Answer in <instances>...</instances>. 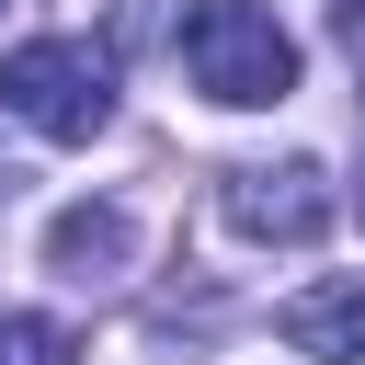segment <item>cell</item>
<instances>
[{
    "instance_id": "obj_1",
    "label": "cell",
    "mask_w": 365,
    "mask_h": 365,
    "mask_svg": "<svg viewBox=\"0 0 365 365\" xmlns=\"http://www.w3.org/2000/svg\"><path fill=\"white\" fill-rule=\"evenodd\" d=\"M182 68H194L205 103L251 114V103H285L297 91V34L274 11H251V0H194L182 11Z\"/></svg>"
},
{
    "instance_id": "obj_2",
    "label": "cell",
    "mask_w": 365,
    "mask_h": 365,
    "mask_svg": "<svg viewBox=\"0 0 365 365\" xmlns=\"http://www.w3.org/2000/svg\"><path fill=\"white\" fill-rule=\"evenodd\" d=\"M0 114H23V125L57 137V148H91V137L114 125V57L80 46V34H34V46L0 57Z\"/></svg>"
},
{
    "instance_id": "obj_3",
    "label": "cell",
    "mask_w": 365,
    "mask_h": 365,
    "mask_svg": "<svg viewBox=\"0 0 365 365\" xmlns=\"http://www.w3.org/2000/svg\"><path fill=\"white\" fill-rule=\"evenodd\" d=\"M228 228L240 240H319L331 228V171L319 160H251V171H228Z\"/></svg>"
},
{
    "instance_id": "obj_4",
    "label": "cell",
    "mask_w": 365,
    "mask_h": 365,
    "mask_svg": "<svg viewBox=\"0 0 365 365\" xmlns=\"http://www.w3.org/2000/svg\"><path fill=\"white\" fill-rule=\"evenodd\" d=\"M308 365H365V274H331V285H308V297H285V319H274Z\"/></svg>"
},
{
    "instance_id": "obj_5",
    "label": "cell",
    "mask_w": 365,
    "mask_h": 365,
    "mask_svg": "<svg viewBox=\"0 0 365 365\" xmlns=\"http://www.w3.org/2000/svg\"><path fill=\"white\" fill-rule=\"evenodd\" d=\"M125 251H137V217H125V205H68V217H46V262H57L68 285L125 274Z\"/></svg>"
},
{
    "instance_id": "obj_6",
    "label": "cell",
    "mask_w": 365,
    "mask_h": 365,
    "mask_svg": "<svg viewBox=\"0 0 365 365\" xmlns=\"http://www.w3.org/2000/svg\"><path fill=\"white\" fill-rule=\"evenodd\" d=\"M0 365H80V342L57 319H0Z\"/></svg>"
},
{
    "instance_id": "obj_7",
    "label": "cell",
    "mask_w": 365,
    "mask_h": 365,
    "mask_svg": "<svg viewBox=\"0 0 365 365\" xmlns=\"http://www.w3.org/2000/svg\"><path fill=\"white\" fill-rule=\"evenodd\" d=\"M342 57H354V80H365V0H342Z\"/></svg>"
},
{
    "instance_id": "obj_8",
    "label": "cell",
    "mask_w": 365,
    "mask_h": 365,
    "mask_svg": "<svg viewBox=\"0 0 365 365\" xmlns=\"http://www.w3.org/2000/svg\"><path fill=\"white\" fill-rule=\"evenodd\" d=\"M0 11H11V0H0Z\"/></svg>"
}]
</instances>
